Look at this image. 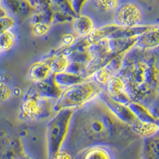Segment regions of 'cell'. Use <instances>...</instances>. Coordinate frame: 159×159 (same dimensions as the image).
I'll use <instances>...</instances> for the list:
<instances>
[{"label": "cell", "mask_w": 159, "mask_h": 159, "mask_svg": "<svg viewBox=\"0 0 159 159\" xmlns=\"http://www.w3.org/2000/svg\"><path fill=\"white\" fill-rule=\"evenodd\" d=\"M69 142L84 149L97 144H123L137 136L131 127L121 122L100 98L79 109L72 117ZM69 135V134H68Z\"/></svg>", "instance_id": "cell-1"}, {"label": "cell", "mask_w": 159, "mask_h": 159, "mask_svg": "<svg viewBox=\"0 0 159 159\" xmlns=\"http://www.w3.org/2000/svg\"><path fill=\"white\" fill-rule=\"evenodd\" d=\"M117 76L124 83L130 100L147 107L157 95L159 57L157 52L135 45L125 54Z\"/></svg>", "instance_id": "cell-2"}, {"label": "cell", "mask_w": 159, "mask_h": 159, "mask_svg": "<svg viewBox=\"0 0 159 159\" xmlns=\"http://www.w3.org/2000/svg\"><path fill=\"white\" fill-rule=\"evenodd\" d=\"M103 91V86L92 80H87L64 90L53 105V111L58 112L64 109L73 111L80 109L99 98Z\"/></svg>", "instance_id": "cell-3"}, {"label": "cell", "mask_w": 159, "mask_h": 159, "mask_svg": "<svg viewBox=\"0 0 159 159\" xmlns=\"http://www.w3.org/2000/svg\"><path fill=\"white\" fill-rule=\"evenodd\" d=\"M74 113L73 110L64 109L57 112L48 123L46 129L48 159H53L61 150L62 146L69 134Z\"/></svg>", "instance_id": "cell-4"}, {"label": "cell", "mask_w": 159, "mask_h": 159, "mask_svg": "<svg viewBox=\"0 0 159 159\" xmlns=\"http://www.w3.org/2000/svg\"><path fill=\"white\" fill-rule=\"evenodd\" d=\"M53 111V106L49 99L40 96L34 87L30 88L21 105L20 119L25 121H41L50 117Z\"/></svg>", "instance_id": "cell-5"}, {"label": "cell", "mask_w": 159, "mask_h": 159, "mask_svg": "<svg viewBox=\"0 0 159 159\" xmlns=\"http://www.w3.org/2000/svg\"><path fill=\"white\" fill-rule=\"evenodd\" d=\"M142 11L134 2H120L115 11V22L119 27H133L140 25Z\"/></svg>", "instance_id": "cell-6"}, {"label": "cell", "mask_w": 159, "mask_h": 159, "mask_svg": "<svg viewBox=\"0 0 159 159\" xmlns=\"http://www.w3.org/2000/svg\"><path fill=\"white\" fill-rule=\"evenodd\" d=\"M99 98L104 102V103L107 106L111 111L118 118L121 122L124 123L131 127L136 121V117L133 112L131 111L127 105L119 103L112 98H111L106 93L105 91L102 92V94L99 96Z\"/></svg>", "instance_id": "cell-7"}, {"label": "cell", "mask_w": 159, "mask_h": 159, "mask_svg": "<svg viewBox=\"0 0 159 159\" xmlns=\"http://www.w3.org/2000/svg\"><path fill=\"white\" fill-rule=\"evenodd\" d=\"M124 56L125 55L119 56L112 60L110 63L107 64V65H105L104 67L102 68L101 69H99V71H97L92 76L91 80H94L95 82L99 84V85L104 87L111 78L118 75V73L121 69Z\"/></svg>", "instance_id": "cell-8"}, {"label": "cell", "mask_w": 159, "mask_h": 159, "mask_svg": "<svg viewBox=\"0 0 159 159\" xmlns=\"http://www.w3.org/2000/svg\"><path fill=\"white\" fill-rule=\"evenodd\" d=\"M106 93L113 99L125 105H128L131 102L125 89V85L119 76H116L109 80L104 86Z\"/></svg>", "instance_id": "cell-9"}, {"label": "cell", "mask_w": 159, "mask_h": 159, "mask_svg": "<svg viewBox=\"0 0 159 159\" xmlns=\"http://www.w3.org/2000/svg\"><path fill=\"white\" fill-rule=\"evenodd\" d=\"M34 89L40 96L49 99H56L57 100L63 92V90L55 81L54 74H51L42 81L35 84Z\"/></svg>", "instance_id": "cell-10"}, {"label": "cell", "mask_w": 159, "mask_h": 159, "mask_svg": "<svg viewBox=\"0 0 159 159\" xmlns=\"http://www.w3.org/2000/svg\"><path fill=\"white\" fill-rule=\"evenodd\" d=\"M136 46L147 50H154L159 48V24L151 27L138 38Z\"/></svg>", "instance_id": "cell-11"}, {"label": "cell", "mask_w": 159, "mask_h": 159, "mask_svg": "<svg viewBox=\"0 0 159 159\" xmlns=\"http://www.w3.org/2000/svg\"><path fill=\"white\" fill-rule=\"evenodd\" d=\"M51 74H52V71L46 59L34 63L28 71V76L35 84L42 81Z\"/></svg>", "instance_id": "cell-12"}, {"label": "cell", "mask_w": 159, "mask_h": 159, "mask_svg": "<svg viewBox=\"0 0 159 159\" xmlns=\"http://www.w3.org/2000/svg\"><path fill=\"white\" fill-rule=\"evenodd\" d=\"M152 25H139L133 27H119L111 35L112 39H134L139 38L147 32Z\"/></svg>", "instance_id": "cell-13"}, {"label": "cell", "mask_w": 159, "mask_h": 159, "mask_svg": "<svg viewBox=\"0 0 159 159\" xmlns=\"http://www.w3.org/2000/svg\"><path fill=\"white\" fill-rule=\"evenodd\" d=\"M73 28L81 38H88L96 29L92 18L84 15H79L73 20Z\"/></svg>", "instance_id": "cell-14"}, {"label": "cell", "mask_w": 159, "mask_h": 159, "mask_svg": "<svg viewBox=\"0 0 159 159\" xmlns=\"http://www.w3.org/2000/svg\"><path fill=\"white\" fill-rule=\"evenodd\" d=\"M119 29V25L115 24H109L96 28L93 32L88 37V40L90 44H96L103 42L104 40L109 39L111 35Z\"/></svg>", "instance_id": "cell-15"}, {"label": "cell", "mask_w": 159, "mask_h": 159, "mask_svg": "<svg viewBox=\"0 0 159 159\" xmlns=\"http://www.w3.org/2000/svg\"><path fill=\"white\" fill-rule=\"evenodd\" d=\"M142 157L143 159H159V131L151 137L145 138Z\"/></svg>", "instance_id": "cell-16"}, {"label": "cell", "mask_w": 159, "mask_h": 159, "mask_svg": "<svg viewBox=\"0 0 159 159\" xmlns=\"http://www.w3.org/2000/svg\"><path fill=\"white\" fill-rule=\"evenodd\" d=\"M131 129L137 135L142 136L144 139L151 137L159 131V118L158 121L156 123L143 122L136 119L131 126Z\"/></svg>", "instance_id": "cell-17"}, {"label": "cell", "mask_w": 159, "mask_h": 159, "mask_svg": "<svg viewBox=\"0 0 159 159\" xmlns=\"http://www.w3.org/2000/svg\"><path fill=\"white\" fill-rule=\"evenodd\" d=\"M54 79L58 86L63 91L87 80L83 76L72 74L69 72H64L61 73L54 74Z\"/></svg>", "instance_id": "cell-18"}, {"label": "cell", "mask_w": 159, "mask_h": 159, "mask_svg": "<svg viewBox=\"0 0 159 159\" xmlns=\"http://www.w3.org/2000/svg\"><path fill=\"white\" fill-rule=\"evenodd\" d=\"M127 106L135 116L138 120L149 123H156L158 121V118H156L143 104L131 101Z\"/></svg>", "instance_id": "cell-19"}, {"label": "cell", "mask_w": 159, "mask_h": 159, "mask_svg": "<svg viewBox=\"0 0 159 159\" xmlns=\"http://www.w3.org/2000/svg\"><path fill=\"white\" fill-rule=\"evenodd\" d=\"M46 60L49 62L52 74L66 72L69 65V59L63 55L52 53V55L48 57Z\"/></svg>", "instance_id": "cell-20"}, {"label": "cell", "mask_w": 159, "mask_h": 159, "mask_svg": "<svg viewBox=\"0 0 159 159\" xmlns=\"http://www.w3.org/2000/svg\"><path fill=\"white\" fill-rule=\"evenodd\" d=\"M82 159H111L108 150L102 146H95L87 149Z\"/></svg>", "instance_id": "cell-21"}, {"label": "cell", "mask_w": 159, "mask_h": 159, "mask_svg": "<svg viewBox=\"0 0 159 159\" xmlns=\"http://www.w3.org/2000/svg\"><path fill=\"white\" fill-rule=\"evenodd\" d=\"M15 36L11 31H7L0 34V50L1 52H7L15 44Z\"/></svg>", "instance_id": "cell-22"}, {"label": "cell", "mask_w": 159, "mask_h": 159, "mask_svg": "<svg viewBox=\"0 0 159 159\" xmlns=\"http://www.w3.org/2000/svg\"><path fill=\"white\" fill-rule=\"evenodd\" d=\"M120 2L117 0H99L95 1L94 4L96 9L101 12H109L111 11H116L119 7Z\"/></svg>", "instance_id": "cell-23"}, {"label": "cell", "mask_w": 159, "mask_h": 159, "mask_svg": "<svg viewBox=\"0 0 159 159\" xmlns=\"http://www.w3.org/2000/svg\"><path fill=\"white\" fill-rule=\"evenodd\" d=\"M86 66H87V65H85V64L77 63V62H69L66 72H71L72 74L82 76L85 69H86Z\"/></svg>", "instance_id": "cell-24"}, {"label": "cell", "mask_w": 159, "mask_h": 159, "mask_svg": "<svg viewBox=\"0 0 159 159\" xmlns=\"http://www.w3.org/2000/svg\"><path fill=\"white\" fill-rule=\"evenodd\" d=\"M15 25V21L11 17L7 16L0 19V34L7 31H10Z\"/></svg>", "instance_id": "cell-25"}, {"label": "cell", "mask_w": 159, "mask_h": 159, "mask_svg": "<svg viewBox=\"0 0 159 159\" xmlns=\"http://www.w3.org/2000/svg\"><path fill=\"white\" fill-rule=\"evenodd\" d=\"M50 29V25L45 22H38L33 26V32L37 36H42L49 32Z\"/></svg>", "instance_id": "cell-26"}, {"label": "cell", "mask_w": 159, "mask_h": 159, "mask_svg": "<svg viewBox=\"0 0 159 159\" xmlns=\"http://www.w3.org/2000/svg\"><path fill=\"white\" fill-rule=\"evenodd\" d=\"M12 91L5 82H0V103L7 101L11 96Z\"/></svg>", "instance_id": "cell-27"}, {"label": "cell", "mask_w": 159, "mask_h": 159, "mask_svg": "<svg viewBox=\"0 0 159 159\" xmlns=\"http://www.w3.org/2000/svg\"><path fill=\"white\" fill-rule=\"evenodd\" d=\"M76 41V37L72 34H65L62 37V44L64 45V47H69L72 45H73Z\"/></svg>", "instance_id": "cell-28"}, {"label": "cell", "mask_w": 159, "mask_h": 159, "mask_svg": "<svg viewBox=\"0 0 159 159\" xmlns=\"http://www.w3.org/2000/svg\"><path fill=\"white\" fill-rule=\"evenodd\" d=\"M70 3L75 14L77 16L80 15V12L83 8V5L85 3V1H70Z\"/></svg>", "instance_id": "cell-29"}, {"label": "cell", "mask_w": 159, "mask_h": 159, "mask_svg": "<svg viewBox=\"0 0 159 159\" xmlns=\"http://www.w3.org/2000/svg\"><path fill=\"white\" fill-rule=\"evenodd\" d=\"M53 159H72V156L66 151H61L53 157Z\"/></svg>", "instance_id": "cell-30"}, {"label": "cell", "mask_w": 159, "mask_h": 159, "mask_svg": "<svg viewBox=\"0 0 159 159\" xmlns=\"http://www.w3.org/2000/svg\"><path fill=\"white\" fill-rule=\"evenodd\" d=\"M7 16H8V15L6 9L3 7H1V6H0V19L2 18H5V17Z\"/></svg>", "instance_id": "cell-31"}, {"label": "cell", "mask_w": 159, "mask_h": 159, "mask_svg": "<svg viewBox=\"0 0 159 159\" xmlns=\"http://www.w3.org/2000/svg\"><path fill=\"white\" fill-rule=\"evenodd\" d=\"M18 89H19L16 88V89L14 90V93H15V95H16V96H19L20 93H21V92H20V90L18 91Z\"/></svg>", "instance_id": "cell-32"}, {"label": "cell", "mask_w": 159, "mask_h": 159, "mask_svg": "<svg viewBox=\"0 0 159 159\" xmlns=\"http://www.w3.org/2000/svg\"><path fill=\"white\" fill-rule=\"evenodd\" d=\"M157 95L159 96V86H158V88H157Z\"/></svg>", "instance_id": "cell-33"}, {"label": "cell", "mask_w": 159, "mask_h": 159, "mask_svg": "<svg viewBox=\"0 0 159 159\" xmlns=\"http://www.w3.org/2000/svg\"><path fill=\"white\" fill-rule=\"evenodd\" d=\"M1 52H1V50H0V53H1Z\"/></svg>", "instance_id": "cell-34"}]
</instances>
